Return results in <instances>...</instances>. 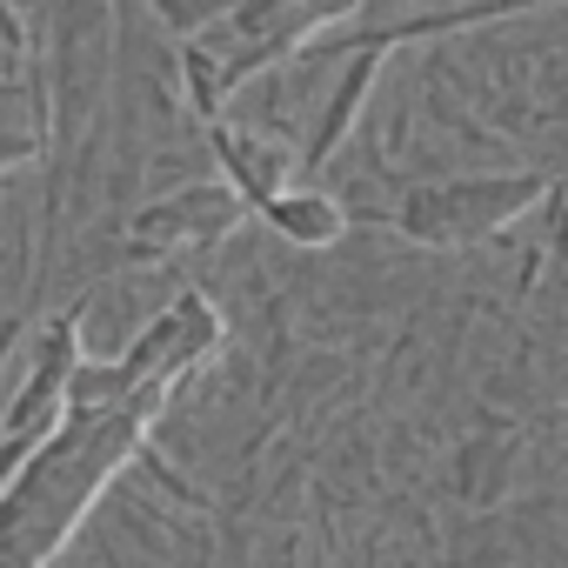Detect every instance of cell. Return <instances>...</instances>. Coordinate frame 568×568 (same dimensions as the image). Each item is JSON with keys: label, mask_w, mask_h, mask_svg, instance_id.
Segmentation results:
<instances>
[{"label": "cell", "mask_w": 568, "mask_h": 568, "mask_svg": "<svg viewBox=\"0 0 568 568\" xmlns=\"http://www.w3.org/2000/svg\"><path fill=\"white\" fill-rule=\"evenodd\" d=\"M168 402L174 395L141 388L114 408H68V422L0 488V568H54L94 501L141 462Z\"/></svg>", "instance_id": "1"}, {"label": "cell", "mask_w": 568, "mask_h": 568, "mask_svg": "<svg viewBox=\"0 0 568 568\" xmlns=\"http://www.w3.org/2000/svg\"><path fill=\"white\" fill-rule=\"evenodd\" d=\"M548 201V181L541 174H455V181H428V187H408L388 214V227L415 247H435V254H455V247H481L495 241L501 227H515L528 207Z\"/></svg>", "instance_id": "2"}, {"label": "cell", "mask_w": 568, "mask_h": 568, "mask_svg": "<svg viewBox=\"0 0 568 568\" xmlns=\"http://www.w3.org/2000/svg\"><path fill=\"white\" fill-rule=\"evenodd\" d=\"M247 214H254V207L241 201L234 181H187V187H174V194H161V201H141V207L128 214V227H121V261L161 267V261H181V254H207V247H221Z\"/></svg>", "instance_id": "3"}, {"label": "cell", "mask_w": 568, "mask_h": 568, "mask_svg": "<svg viewBox=\"0 0 568 568\" xmlns=\"http://www.w3.org/2000/svg\"><path fill=\"white\" fill-rule=\"evenodd\" d=\"M221 342H227V322H221L214 295L181 288L168 308H154V315L128 335V348L114 355V368H121L128 395H141V388L181 395V382H187L201 362H214V348H221Z\"/></svg>", "instance_id": "4"}, {"label": "cell", "mask_w": 568, "mask_h": 568, "mask_svg": "<svg viewBox=\"0 0 568 568\" xmlns=\"http://www.w3.org/2000/svg\"><path fill=\"white\" fill-rule=\"evenodd\" d=\"M207 154H214L221 181H234L254 214H261L274 194H288L295 181H308L295 148H281V141H267V134H254V128H234V121H214V128H207Z\"/></svg>", "instance_id": "5"}, {"label": "cell", "mask_w": 568, "mask_h": 568, "mask_svg": "<svg viewBox=\"0 0 568 568\" xmlns=\"http://www.w3.org/2000/svg\"><path fill=\"white\" fill-rule=\"evenodd\" d=\"M261 221L288 241V247H302V254H322V247H335L348 234V207L328 187H315V181H295L288 194H274L261 207Z\"/></svg>", "instance_id": "6"}, {"label": "cell", "mask_w": 568, "mask_h": 568, "mask_svg": "<svg viewBox=\"0 0 568 568\" xmlns=\"http://www.w3.org/2000/svg\"><path fill=\"white\" fill-rule=\"evenodd\" d=\"M48 154V134L41 128H0V174L8 168H28V161H41Z\"/></svg>", "instance_id": "7"}]
</instances>
